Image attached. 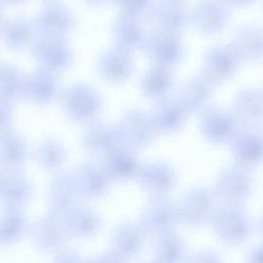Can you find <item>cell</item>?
<instances>
[{
  "instance_id": "1",
  "label": "cell",
  "mask_w": 263,
  "mask_h": 263,
  "mask_svg": "<svg viewBox=\"0 0 263 263\" xmlns=\"http://www.w3.org/2000/svg\"><path fill=\"white\" fill-rule=\"evenodd\" d=\"M210 222L216 236L228 246L243 243L252 232L250 218L240 204L224 203L214 210Z\"/></svg>"
},
{
  "instance_id": "2",
  "label": "cell",
  "mask_w": 263,
  "mask_h": 263,
  "mask_svg": "<svg viewBox=\"0 0 263 263\" xmlns=\"http://www.w3.org/2000/svg\"><path fill=\"white\" fill-rule=\"evenodd\" d=\"M255 188L251 170L238 163L225 166L217 176L215 193L224 203L240 204L246 201Z\"/></svg>"
},
{
  "instance_id": "3",
  "label": "cell",
  "mask_w": 263,
  "mask_h": 263,
  "mask_svg": "<svg viewBox=\"0 0 263 263\" xmlns=\"http://www.w3.org/2000/svg\"><path fill=\"white\" fill-rule=\"evenodd\" d=\"M215 194L202 186L187 190L176 204L178 221L190 228H198L210 222L215 210Z\"/></svg>"
},
{
  "instance_id": "4",
  "label": "cell",
  "mask_w": 263,
  "mask_h": 263,
  "mask_svg": "<svg viewBox=\"0 0 263 263\" xmlns=\"http://www.w3.org/2000/svg\"><path fill=\"white\" fill-rule=\"evenodd\" d=\"M62 107L65 115L72 121L88 122L101 111L102 98L92 86L75 83L64 92Z\"/></svg>"
},
{
  "instance_id": "5",
  "label": "cell",
  "mask_w": 263,
  "mask_h": 263,
  "mask_svg": "<svg viewBox=\"0 0 263 263\" xmlns=\"http://www.w3.org/2000/svg\"><path fill=\"white\" fill-rule=\"evenodd\" d=\"M32 45L33 53L42 68L58 73L65 71L72 64V49L65 36L40 33Z\"/></svg>"
},
{
  "instance_id": "6",
  "label": "cell",
  "mask_w": 263,
  "mask_h": 263,
  "mask_svg": "<svg viewBox=\"0 0 263 263\" xmlns=\"http://www.w3.org/2000/svg\"><path fill=\"white\" fill-rule=\"evenodd\" d=\"M117 127L121 144L134 151L149 146L156 133L150 115L135 108L124 112Z\"/></svg>"
},
{
  "instance_id": "7",
  "label": "cell",
  "mask_w": 263,
  "mask_h": 263,
  "mask_svg": "<svg viewBox=\"0 0 263 263\" xmlns=\"http://www.w3.org/2000/svg\"><path fill=\"white\" fill-rule=\"evenodd\" d=\"M143 48L154 64L170 68L177 65L184 53L179 34L160 29L146 35Z\"/></svg>"
},
{
  "instance_id": "8",
  "label": "cell",
  "mask_w": 263,
  "mask_h": 263,
  "mask_svg": "<svg viewBox=\"0 0 263 263\" xmlns=\"http://www.w3.org/2000/svg\"><path fill=\"white\" fill-rule=\"evenodd\" d=\"M240 58L231 45L212 46L204 54L203 75L213 83L230 80L237 72Z\"/></svg>"
},
{
  "instance_id": "9",
  "label": "cell",
  "mask_w": 263,
  "mask_h": 263,
  "mask_svg": "<svg viewBox=\"0 0 263 263\" xmlns=\"http://www.w3.org/2000/svg\"><path fill=\"white\" fill-rule=\"evenodd\" d=\"M238 121L233 113L221 109H205L200 119V132L208 142L221 145L229 143L238 130Z\"/></svg>"
},
{
  "instance_id": "10",
  "label": "cell",
  "mask_w": 263,
  "mask_h": 263,
  "mask_svg": "<svg viewBox=\"0 0 263 263\" xmlns=\"http://www.w3.org/2000/svg\"><path fill=\"white\" fill-rule=\"evenodd\" d=\"M229 18L228 5L223 0H198L190 13V22L205 35L221 32Z\"/></svg>"
},
{
  "instance_id": "11",
  "label": "cell",
  "mask_w": 263,
  "mask_h": 263,
  "mask_svg": "<svg viewBox=\"0 0 263 263\" xmlns=\"http://www.w3.org/2000/svg\"><path fill=\"white\" fill-rule=\"evenodd\" d=\"M177 223L179 221L176 204L162 196L151 200L141 214V226L146 232L155 235L174 230Z\"/></svg>"
},
{
  "instance_id": "12",
  "label": "cell",
  "mask_w": 263,
  "mask_h": 263,
  "mask_svg": "<svg viewBox=\"0 0 263 263\" xmlns=\"http://www.w3.org/2000/svg\"><path fill=\"white\" fill-rule=\"evenodd\" d=\"M81 197L99 198L106 195L112 184L102 164L95 162H83L78 165L72 174Z\"/></svg>"
},
{
  "instance_id": "13",
  "label": "cell",
  "mask_w": 263,
  "mask_h": 263,
  "mask_svg": "<svg viewBox=\"0 0 263 263\" xmlns=\"http://www.w3.org/2000/svg\"><path fill=\"white\" fill-rule=\"evenodd\" d=\"M136 179L142 188L156 196H164L177 184V174L166 162L152 161L140 166Z\"/></svg>"
},
{
  "instance_id": "14",
  "label": "cell",
  "mask_w": 263,
  "mask_h": 263,
  "mask_svg": "<svg viewBox=\"0 0 263 263\" xmlns=\"http://www.w3.org/2000/svg\"><path fill=\"white\" fill-rule=\"evenodd\" d=\"M149 13L156 29L176 34L184 31L190 22V13L184 1L158 0L153 2Z\"/></svg>"
},
{
  "instance_id": "15",
  "label": "cell",
  "mask_w": 263,
  "mask_h": 263,
  "mask_svg": "<svg viewBox=\"0 0 263 263\" xmlns=\"http://www.w3.org/2000/svg\"><path fill=\"white\" fill-rule=\"evenodd\" d=\"M97 70L101 78L110 83L125 82L133 72L130 53L117 47H111L101 53L97 63Z\"/></svg>"
},
{
  "instance_id": "16",
  "label": "cell",
  "mask_w": 263,
  "mask_h": 263,
  "mask_svg": "<svg viewBox=\"0 0 263 263\" xmlns=\"http://www.w3.org/2000/svg\"><path fill=\"white\" fill-rule=\"evenodd\" d=\"M83 149L90 155H105L114 147L121 144L118 127L104 122H90L82 134Z\"/></svg>"
},
{
  "instance_id": "17",
  "label": "cell",
  "mask_w": 263,
  "mask_h": 263,
  "mask_svg": "<svg viewBox=\"0 0 263 263\" xmlns=\"http://www.w3.org/2000/svg\"><path fill=\"white\" fill-rule=\"evenodd\" d=\"M229 143L235 163L251 168L261 162L263 142L261 133L256 128L238 129Z\"/></svg>"
},
{
  "instance_id": "18",
  "label": "cell",
  "mask_w": 263,
  "mask_h": 263,
  "mask_svg": "<svg viewBox=\"0 0 263 263\" xmlns=\"http://www.w3.org/2000/svg\"><path fill=\"white\" fill-rule=\"evenodd\" d=\"M146 240V231L141 224L125 222L118 225L111 235V250L122 260L138 256Z\"/></svg>"
},
{
  "instance_id": "19",
  "label": "cell",
  "mask_w": 263,
  "mask_h": 263,
  "mask_svg": "<svg viewBox=\"0 0 263 263\" xmlns=\"http://www.w3.org/2000/svg\"><path fill=\"white\" fill-rule=\"evenodd\" d=\"M103 156L102 165L112 181L136 179L141 165L134 150L123 144H119Z\"/></svg>"
},
{
  "instance_id": "20",
  "label": "cell",
  "mask_w": 263,
  "mask_h": 263,
  "mask_svg": "<svg viewBox=\"0 0 263 263\" xmlns=\"http://www.w3.org/2000/svg\"><path fill=\"white\" fill-rule=\"evenodd\" d=\"M80 194L72 174H58L50 182L48 201L51 213L64 216L78 205Z\"/></svg>"
},
{
  "instance_id": "21",
  "label": "cell",
  "mask_w": 263,
  "mask_h": 263,
  "mask_svg": "<svg viewBox=\"0 0 263 263\" xmlns=\"http://www.w3.org/2000/svg\"><path fill=\"white\" fill-rule=\"evenodd\" d=\"M66 235L84 239L96 235L102 226L100 214L89 206L76 205L63 216Z\"/></svg>"
},
{
  "instance_id": "22",
  "label": "cell",
  "mask_w": 263,
  "mask_h": 263,
  "mask_svg": "<svg viewBox=\"0 0 263 263\" xmlns=\"http://www.w3.org/2000/svg\"><path fill=\"white\" fill-rule=\"evenodd\" d=\"M151 112L150 118L156 132L173 134L184 124L188 112L178 98H164Z\"/></svg>"
},
{
  "instance_id": "23",
  "label": "cell",
  "mask_w": 263,
  "mask_h": 263,
  "mask_svg": "<svg viewBox=\"0 0 263 263\" xmlns=\"http://www.w3.org/2000/svg\"><path fill=\"white\" fill-rule=\"evenodd\" d=\"M233 114L237 121L247 127L260 126L263 119L261 89L248 87L238 91L233 101Z\"/></svg>"
},
{
  "instance_id": "24",
  "label": "cell",
  "mask_w": 263,
  "mask_h": 263,
  "mask_svg": "<svg viewBox=\"0 0 263 263\" xmlns=\"http://www.w3.org/2000/svg\"><path fill=\"white\" fill-rule=\"evenodd\" d=\"M214 83L203 74L187 80L177 97L189 114L204 111L212 99Z\"/></svg>"
},
{
  "instance_id": "25",
  "label": "cell",
  "mask_w": 263,
  "mask_h": 263,
  "mask_svg": "<svg viewBox=\"0 0 263 263\" xmlns=\"http://www.w3.org/2000/svg\"><path fill=\"white\" fill-rule=\"evenodd\" d=\"M112 35L115 46L132 53L143 48L146 34L140 18L121 13L114 22Z\"/></svg>"
},
{
  "instance_id": "26",
  "label": "cell",
  "mask_w": 263,
  "mask_h": 263,
  "mask_svg": "<svg viewBox=\"0 0 263 263\" xmlns=\"http://www.w3.org/2000/svg\"><path fill=\"white\" fill-rule=\"evenodd\" d=\"M72 11L62 3H50L39 13L35 27L40 33L65 36L74 28Z\"/></svg>"
},
{
  "instance_id": "27",
  "label": "cell",
  "mask_w": 263,
  "mask_h": 263,
  "mask_svg": "<svg viewBox=\"0 0 263 263\" xmlns=\"http://www.w3.org/2000/svg\"><path fill=\"white\" fill-rule=\"evenodd\" d=\"M66 236L63 217L54 213L41 218L33 228L35 245L43 251L57 250Z\"/></svg>"
},
{
  "instance_id": "28",
  "label": "cell",
  "mask_w": 263,
  "mask_h": 263,
  "mask_svg": "<svg viewBox=\"0 0 263 263\" xmlns=\"http://www.w3.org/2000/svg\"><path fill=\"white\" fill-rule=\"evenodd\" d=\"M58 90L55 73L42 67L25 81L24 92L31 101L39 105L49 104L55 98Z\"/></svg>"
},
{
  "instance_id": "29",
  "label": "cell",
  "mask_w": 263,
  "mask_h": 263,
  "mask_svg": "<svg viewBox=\"0 0 263 263\" xmlns=\"http://www.w3.org/2000/svg\"><path fill=\"white\" fill-rule=\"evenodd\" d=\"M263 34L258 25H245L236 30L231 46L240 60L260 61L262 58Z\"/></svg>"
},
{
  "instance_id": "30",
  "label": "cell",
  "mask_w": 263,
  "mask_h": 263,
  "mask_svg": "<svg viewBox=\"0 0 263 263\" xmlns=\"http://www.w3.org/2000/svg\"><path fill=\"white\" fill-rule=\"evenodd\" d=\"M173 84L174 77L171 68L154 64L143 75L141 89L146 98L160 101L168 96Z\"/></svg>"
},
{
  "instance_id": "31",
  "label": "cell",
  "mask_w": 263,
  "mask_h": 263,
  "mask_svg": "<svg viewBox=\"0 0 263 263\" xmlns=\"http://www.w3.org/2000/svg\"><path fill=\"white\" fill-rule=\"evenodd\" d=\"M153 256L156 261L164 263L180 262L187 256V248L184 239L174 230L157 235L154 245Z\"/></svg>"
},
{
  "instance_id": "32",
  "label": "cell",
  "mask_w": 263,
  "mask_h": 263,
  "mask_svg": "<svg viewBox=\"0 0 263 263\" xmlns=\"http://www.w3.org/2000/svg\"><path fill=\"white\" fill-rule=\"evenodd\" d=\"M67 151L64 144L57 139L43 141L37 149V158L43 168L58 172L65 163Z\"/></svg>"
},
{
  "instance_id": "33",
  "label": "cell",
  "mask_w": 263,
  "mask_h": 263,
  "mask_svg": "<svg viewBox=\"0 0 263 263\" xmlns=\"http://www.w3.org/2000/svg\"><path fill=\"white\" fill-rule=\"evenodd\" d=\"M36 27L30 22L21 20L11 23L8 27V39L15 47H25L35 39Z\"/></svg>"
},
{
  "instance_id": "34",
  "label": "cell",
  "mask_w": 263,
  "mask_h": 263,
  "mask_svg": "<svg viewBox=\"0 0 263 263\" xmlns=\"http://www.w3.org/2000/svg\"><path fill=\"white\" fill-rule=\"evenodd\" d=\"M120 9L121 13L141 18L147 14L153 4V0H111Z\"/></svg>"
},
{
  "instance_id": "35",
  "label": "cell",
  "mask_w": 263,
  "mask_h": 263,
  "mask_svg": "<svg viewBox=\"0 0 263 263\" xmlns=\"http://www.w3.org/2000/svg\"><path fill=\"white\" fill-rule=\"evenodd\" d=\"M193 262H219L221 261V258L218 254L210 251H202L199 253H196L193 255L192 258L189 259Z\"/></svg>"
},
{
  "instance_id": "36",
  "label": "cell",
  "mask_w": 263,
  "mask_h": 263,
  "mask_svg": "<svg viewBox=\"0 0 263 263\" xmlns=\"http://www.w3.org/2000/svg\"><path fill=\"white\" fill-rule=\"evenodd\" d=\"M57 260L62 262H79L82 259L75 252L66 250V251H62L57 255Z\"/></svg>"
},
{
  "instance_id": "37",
  "label": "cell",
  "mask_w": 263,
  "mask_h": 263,
  "mask_svg": "<svg viewBox=\"0 0 263 263\" xmlns=\"http://www.w3.org/2000/svg\"><path fill=\"white\" fill-rule=\"evenodd\" d=\"M95 261H123L119 256H117L112 250L109 253L101 254L97 258H95Z\"/></svg>"
},
{
  "instance_id": "38",
  "label": "cell",
  "mask_w": 263,
  "mask_h": 263,
  "mask_svg": "<svg viewBox=\"0 0 263 263\" xmlns=\"http://www.w3.org/2000/svg\"><path fill=\"white\" fill-rule=\"evenodd\" d=\"M261 254H262L261 246H256L251 251V253L249 254V261L250 262H260L261 261Z\"/></svg>"
},
{
  "instance_id": "39",
  "label": "cell",
  "mask_w": 263,
  "mask_h": 263,
  "mask_svg": "<svg viewBox=\"0 0 263 263\" xmlns=\"http://www.w3.org/2000/svg\"><path fill=\"white\" fill-rule=\"evenodd\" d=\"M228 6H245L253 3L255 0H223Z\"/></svg>"
},
{
  "instance_id": "40",
  "label": "cell",
  "mask_w": 263,
  "mask_h": 263,
  "mask_svg": "<svg viewBox=\"0 0 263 263\" xmlns=\"http://www.w3.org/2000/svg\"><path fill=\"white\" fill-rule=\"evenodd\" d=\"M83 1L89 5H100V4L106 3L107 1H110V0H83Z\"/></svg>"
},
{
  "instance_id": "41",
  "label": "cell",
  "mask_w": 263,
  "mask_h": 263,
  "mask_svg": "<svg viewBox=\"0 0 263 263\" xmlns=\"http://www.w3.org/2000/svg\"><path fill=\"white\" fill-rule=\"evenodd\" d=\"M179 1H184V0H179Z\"/></svg>"
}]
</instances>
